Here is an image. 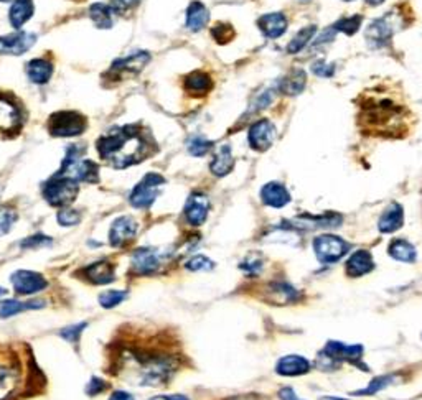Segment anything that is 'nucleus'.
I'll return each instance as SVG.
<instances>
[{
  "instance_id": "obj_1",
  "label": "nucleus",
  "mask_w": 422,
  "mask_h": 400,
  "mask_svg": "<svg viewBox=\"0 0 422 400\" xmlns=\"http://www.w3.org/2000/svg\"><path fill=\"white\" fill-rule=\"evenodd\" d=\"M122 369L131 384L140 387H157L173 378L178 369V359L167 351L131 347L124 352Z\"/></svg>"
},
{
  "instance_id": "obj_2",
  "label": "nucleus",
  "mask_w": 422,
  "mask_h": 400,
  "mask_svg": "<svg viewBox=\"0 0 422 400\" xmlns=\"http://www.w3.org/2000/svg\"><path fill=\"white\" fill-rule=\"evenodd\" d=\"M96 149L103 160L122 170L145 160L152 152V142L139 126H124L111 128L106 135L99 137Z\"/></svg>"
},
{
  "instance_id": "obj_3",
  "label": "nucleus",
  "mask_w": 422,
  "mask_h": 400,
  "mask_svg": "<svg viewBox=\"0 0 422 400\" xmlns=\"http://www.w3.org/2000/svg\"><path fill=\"white\" fill-rule=\"evenodd\" d=\"M402 109L391 101V99H369L368 102L362 104L360 112V124L364 128L371 131H391L402 126Z\"/></svg>"
},
{
  "instance_id": "obj_4",
  "label": "nucleus",
  "mask_w": 422,
  "mask_h": 400,
  "mask_svg": "<svg viewBox=\"0 0 422 400\" xmlns=\"http://www.w3.org/2000/svg\"><path fill=\"white\" fill-rule=\"evenodd\" d=\"M83 147L71 145L66 150V156L61 164L58 173L70 176L74 182L83 183H98L99 182V166L91 160H83Z\"/></svg>"
},
{
  "instance_id": "obj_5",
  "label": "nucleus",
  "mask_w": 422,
  "mask_h": 400,
  "mask_svg": "<svg viewBox=\"0 0 422 400\" xmlns=\"http://www.w3.org/2000/svg\"><path fill=\"white\" fill-rule=\"evenodd\" d=\"M78 182H74L70 176L56 173L53 178L46 182L44 188V196L48 204L55 208H66L74 201L78 194Z\"/></svg>"
},
{
  "instance_id": "obj_6",
  "label": "nucleus",
  "mask_w": 422,
  "mask_h": 400,
  "mask_svg": "<svg viewBox=\"0 0 422 400\" xmlns=\"http://www.w3.org/2000/svg\"><path fill=\"white\" fill-rule=\"evenodd\" d=\"M165 185V178L159 173H147L140 183H137L132 189L129 203L137 209H147L155 203L160 194V187Z\"/></svg>"
},
{
  "instance_id": "obj_7",
  "label": "nucleus",
  "mask_w": 422,
  "mask_h": 400,
  "mask_svg": "<svg viewBox=\"0 0 422 400\" xmlns=\"http://www.w3.org/2000/svg\"><path fill=\"white\" fill-rule=\"evenodd\" d=\"M48 131L55 137H76L86 131V119L73 111L56 112L50 117Z\"/></svg>"
},
{
  "instance_id": "obj_8",
  "label": "nucleus",
  "mask_w": 422,
  "mask_h": 400,
  "mask_svg": "<svg viewBox=\"0 0 422 400\" xmlns=\"http://www.w3.org/2000/svg\"><path fill=\"white\" fill-rule=\"evenodd\" d=\"M167 254L157 247H139L131 255V269L137 275H152L159 272Z\"/></svg>"
},
{
  "instance_id": "obj_9",
  "label": "nucleus",
  "mask_w": 422,
  "mask_h": 400,
  "mask_svg": "<svg viewBox=\"0 0 422 400\" xmlns=\"http://www.w3.org/2000/svg\"><path fill=\"white\" fill-rule=\"evenodd\" d=\"M350 244L335 234H322L314 239V252L317 259L324 264H335L341 257L347 255Z\"/></svg>"
},
{
  "instance_id": "obj_10",
  "label": "nucleus",
  "mask_w": 422,
  "mask_h": 400,
  "mask_svg": "<svg viewBox=\"0 0 422 400\" xmlns=\"http://www.w3.org/2000/svg\"><path fill=\"white\" fill-rule=\"evenodd\" d=\"M396 18L393 13H388L386 17L376 18L369 23L367 28V40L373 48H385L391 43V38L395 35Z\"/></svg>"
},
{
  "instance_id": "obj_11",
  "label": "nucleus",
  "mask_w": 422,
  "mask_h": 400,
  "mask_svg": "<svg viewBox=\"0 0 422 400\" xmlns=\"http://www.w3.org/2000/svg\"><path fill=\"white\" fill-rule=\"evenodd\" d=\"M11 282L12 287L15 290L17 295H35L44 292V290L48 287V280H46L44 275L33 272V270H17L11 275Z\"/></svg>"
},
{
  "instance_id": "obj_12",
  "label": "nucleus",
  "mask_w": 422,
  "mask_h": 400,
  "mask_svg": "<svg viewBox=\"0 0 422 400\" xmlns=\"http://www.w3.org/2000/svg\"><path fill=\"white\" fill-rule=\"evenodd\" d=\"M276 137H277L276 126H274L269 119H259L258 122H254L253 126L249 127L248 140L251 149L256 152H265L268 149H271Z\"/></svg>"
},
{
  "instance_id": "obj_13",
  "label": "nucleus",
  "mask_w": 422,
  "mask_h": 400,
  "mask_svg": "<svg viewBox=\"0 0 422 400\" xmlns=\"http://www.w3.org/2000/svg\"><path fill=\"white\" fill-rule=\"evenodd\" d=\"M343 218L340 214L329 213L324 216H298L292 221H284L282 225L286 227H291L294 231H315V229H327V227H336L341 225Z\"/></svg>"
},
{
  "instance_id": "obj_14",
  "label": "nucleus",
  "mask_w": 422,
  "mask_h": 400,
  "mask_svg": "<svg viewBox=\"0 0 422 400\" xmlns=\"http://www.w3.org/2000/svg\"><path fill=\"white\" fill-rule=\"evenodd\" d=\"M139 225L132 216H121L111 225L109 229V242L112 247H124L136 239Z\"/></svg>"
},
{
  "instance_id": "obj_15",
  "label": "nucleus",
  "mask_w": 422,
  "mask_h": 400,
  "mask_svg": "<svg viewBox=\"0 0 422 400\" xmlns=\"http://www.w3.org/2000/svg\"><path fill=\"white\" fill-rule=\"evenodd\" d=\"M185 219L190 226H202L205 225L208 213H210V199L205 193H192L185 204Z\"/></svg>"
},
{
  "instance_id": "obj_16",
  "label": "nucleus",
  "mask_w": 422,
  "mask_h": 400,
  "mask_svg": "<svg viewBox=\"0 0 422 400\" xmlns=\"http://www.w3.org/2000/svg\"><path fill=\"white\" fill-rule=\"evenodd\" d=\"M35 43H37L35 33L17 32V33H12V35L0 36V55L20 56L23 53H27Z\"/></svg>"
},
{
  "instance_id": "obj_17",
  "label": "nucleus",
  "mask_w": 422,
  "mask_h": 400,
  "mask_svg": "<svg viewBox=\"0 0 422 400\" xmlns=\"http://www.w3.org/2000/svg\"><path fill=\"white\" fill-rule=\"evenodd\" d=\"M327 358H330L334 363H347L352 364H362V356H363V347L357 346V345H343V342L338 341H330L329 345L325 346V349L322 351Z\"/></svg>"
},
{
  "instance_id": "obj_18",
  "label": "nucleus",
  "mask_w": 422,
  "mask_h": 400,
  "mask_svg": "<svg viewBox=\"0 0 422 400\" xmlns=\"http://www.w3.org/2000/svg\"><path fill=\"white\" fill-rule=\"evenodd\" d=\"M22 374L13 363L0 361V400H11L20 389Z\"/></svg>"
},
{
  "instance_id": "obj_19",
  "label": "nucleus",
  "mask_w": 422,
  "mask_h": 400,
  "mask_svg": "<svg viewBox=\"0 0 422 400\" xmlns=\"http://www.w3.org/2000/svg\"><path fill=\"white\" fill-rule=\"evenodd\" d=\"M22 126V112L17 102L8 96L0 94V132L8 133L18 131Z\"/></svg>"
},
{
  "instance_id": "obj_20",
  "label": "nucleus",
  "mask_w": 422,
  "mask_h": 400,
  "mask_svg": "<svg viewBox=\"0 0 422 400\" xmlns=\"http://www.w3.org/2000/svg\"><path fill=\"white\" fill-rule=\"evenodd\" d=\"M84 277L89 284L93 285H109L116 280V272H114V265L111 260L103 259L94 262L84 269Z\"/></svg>"
},
{
  "instance_id": "obj_21",
  "label": "nucleus",
  "mask_w": 422,
  "mask_h": 400,
  "mask_svg": "<svg viewBox=\"0 0 422 400\" xmlns=\"http://www.w3.org/2000/svg\"><path fill=\"white\" fill-rule=\"evenodd\" d=\"M310 371V363L309 359L302 358V356L291 354L284 356L277 361L276 364V373L282 378H298V375L307 374Z\"/></svg>"
},
{
  "instance_id": "obj_22",
  "label": "nucleus",
  "mask_w": 422,
  "mask_h": 400,
  "mask_svg": "<svg viewBox=\"0 0 422 400\" xmlns=\"http://www.w3.org/2000/svg\"><path fill=\"white\" fill-rule=\"evenodd\" d=\"M261 199L269 208H284L291 203V193L279 182H271L261 188Z\"/></svg>"
},
{
  "instance_id": "obj_23",
  "label": "nucleus",
  "mask_w": 422,
  "mask_h": 400,
  "mask_svg": "<svg viewBox=\"0 0 422 400\" xmlns=\"http://www.w3.org/2000/svg\"><path fill=\"white\" fill-rule=\"evenodd\" d=\"M45 305H46L45 300H40V298H30L27 300V302H22V300H17V298L0 300V318L7 320V318L18 315V313L28 312V309H41Z\"/></svg>"
},
{
  "instance_id": "obj_24",
  "label": "nucleus",
  "mask_w": 422,
  "mask_h": 400,
  "mask_svg": "<svg viewBox=\"0 0 422 400\" xmlns=\"http://www.w3.org/2000/svg\"><path fill=\"white\" fill-rule=\"evenodd\" d=\"M258 27L261 28V32L264 33L265 38H271V40H276V38L282 36L287 30V18L284 13L281 12H272V13H265L258 20Z\"/></svg>"
},
{
  "instance_id": "obj_25",
  "label": "nucleus",
  "mask_w": 422,
  "mask_h": 400,
  "mask_svg": "<svg viewBox=\"0 0 422 400\" xmlns=\"http://www.w3.org/2000/svg\"><path fill=\"white\" fill-rule=\"evenodd\" d=\"M402 225H404V211H402V206L400 203H391L390 206L385 209V213L381 214L378 222V229L383 234H391V232H396L397 229H401Z\"/></svg>"
},
{
  "instance_id": "obj_26",
  "label": "nucleus",
  "mask_w": 422,
  "mask_h": 400,
  "mask_svg": "<svg viewBox=\"0 0 422 400\" xmlns=\"http://www.w3.org/2000/svg\"><path fill=\"white\" fill-rule=\"evenodd\" d=\"M150 60H152L150 53H147V51H137V53H132L127 56V58L114 61L111 66V71L119 74H124V73L136 74V73H140Z\"/></svg>"
},
{
  "instance_id": "obj_27",
  "label": "nucleus",
  "mask_w": 422,
  "mask_h": 400,
  "mask_svg": "<svg viewBox=\"0 0 422 400\" xmlns=\"http://www.w3.org/2000/svg\"><path fill=\"white\" fill-rule=\"evenodd\" d=\"M373 269V255L369 254L368 251L363 249L353 252V254L348 257L347 264H345V270H347V275H350V277H363V275L371 272Z\"/></svg>"
},
{
  "instance_id": "obj_28",
  "label": "nucleus",
  "mask_w": 422,
  "mask_h": 400,
  "mask_svg": "<svg viewBox=\"0 0 422 400\" xmlns=\"http://www.w3.org/2000/svg\"><path fill=\"white\" fill-rule=\"evenodd\" d=\"M33 12H35L33 0H13L11 12H8L11 25L17 28V30H20V28L33 17Z\"/></svg>"
},
{
  "instance_id": "obj_29",
  "label": "nucleus",
  "mask_w": 422,
  "mask_h": 400,
  "mask_svg": "<svg viewBox=\"0 0 422 400\" xmlns=\"http://www.w3.org/2000/svg\"><path fill=\"white\" fill-rule=\"evenodd\" d=\"M233 166H235V156H233V152H231V147L221 145L210 164L211 173L218 176V178H221V176H226L230 173V171L233 170Z\"/></svg>"
},
{
  "instance_id": "obj_30",
  "label": "nucleus",
  "mask_w": 422,
  "mask_h": 400,
  "mask_svg": "<svg viewBox=\"0 0 422 400\" xmlns=\"http://www.w3.org/2000/svg\"><path fill=\"white\" fill-rule=\"evenodd\" d=\"M27 76L32 83L35 84H45L48 83L51 74H53V65L46 60H32L27 63Z\"/></svg>"
},
{
  "instance_id": "obj_31",
  "label": "nucleus",
  "mask_w": 422,
  "mask_h": 400,
  "mask_svg": "<svg viewBox=\"0 0 422 400\" xmlns=\"http://www.w3.org/2000/svg\"><path fill=\"white\" fill-rule=\"evenodd\" d=\"M210 22V12L202 2H192L187 11V28L192 32H200Z\"/></svg>"
},
{
  "instance_id": "obj_32",
  "label": "nucleus",
  "mask_w": 422,
  "mask_h": 400,
  "mask_svg": "<svg viewBox=\"0 0 422 400\" xmlns=\"http://www.w3.org/2000/svg\"><path fill=\"white\" fill-rule=\"evenodd\" d=\"M307 84V74L303 69H292L286 78L281 79L279 83V89L287 96H297L305 89Z\"/></svg>"
},
{
  "instance_id": "obj_33",
  "label": "nucleus",
  "mask_w": 422,
  "mask_h": 400,
  "mask_svg": "<svg viewBox=\"0 0 422 400\" xmlns=\"http://www.w3.org/2000/svg\"><path fill=\"white\" fill-rule=\"evenodd\" d=\"M268 290V297H271V302L276 305H287L298 298L297 290L287 282H272L269 284Z\"/></svg>"
},
{
  "instance_id": "obj_34",
  "label": "nucleus",
  "mask_w": 422,
  "mask_h": 400,
  "mask_svg": "<svg viewBox=\"0 0 422 400\" xmlns=\"http://www.w3.org/2000/svg\"><path fill=\"white\" fill-rule=\"evenodd\" d=\"M213 81L210 74H206L205 71H195L185 79V89L193 94V96H203L208 91H211Z\"/></svg>"
},
{
  "instance_id": "obj_35",
  "label": "nucleus",
  "mask_w": 422,
  "mask_h": 400,
  "mask_svg": "<svg viewBox=\"0 0 422 400\" xmlns=\"http://www.w3.org/2000/svg\"><path fill=\"white\" fill-rule=\"evenodd\" d=\"M89 17L93 18L98 28H112L116 20V8L107 4H94L89 7Z\"/></svg>"
},
{
  "instance_id": "obj_36",
  "label": "nucleus",
  "mask_w": 422,
  "mask_h": 400,
  "mask_svg": "<svg viewBox=\"0 0 422 400\" xmlns=\"http://www.w3.org/2000/svg\"><path fill=\"white\" fill-rule=\"evenodd\" d=\"M388 252H390V255L393 257V259H396L400 262H406V264H412L417 257L416 247L412 246L411 242H407L404 239L393 241L390 247H388Z\"/></svg>"
},
{
  "instance_id": "obj_37",
  "label": "nucleus",
  "mask_w": 422,
  "mask_h": 400,
  "mask_svg": "<svg viewBox=\"0 0 422 400\" xmlns=\"http://www.w3.org/2000/svg\"><path fill=\"white\" fill-rule=\"evenodd\" d=\"M317 33V25H309V27H303L302 30L297 32V35L292 38L291 41H289L287 45V53L291 55H297L301 53V51L305 48L309 43L314 40Z\"/></svg>"
},
{
  "instance_id": "obj_38",
  "label": "nucleus",
  "mask_w": 422,
  "mask_h": 400,
  "mask_svg": "<svg viewBox=\"0 0 422 400\" xmlns=\"http://www.w3.org/2000/svg\"><path fill=\"white\" fill-rule=\"evenodd\" d=\"M187 149L192 156H205L213 149V142L203 135H195L188 140Z\"/></svg>"
},
{
  "instance_id": "obj_39",
  "label": "nucleus",
  "mask_w": 422,
  "mask_h": 400,
  "mask_svg": "<svg viewBox=\"0 0 422 400\" xmlns=\"http://www.w3.org/2000/svg\"><path fill=\"white\" fill-rule=\"evenodd\" d=\"M185 269L190 272H211L215 269V262L206 255H192L185 262Z\"/></svg>"
},
{
  "instance_id": "obj_40",
  "label": "nucleus",
  "mask_w": 422,
  "mask_h": 400,
  "mask_svg": "<svg viewBox=\"0 0 422 400\" xmlns=\"http://www.w3.org/2000/svg\"><path fill=\"white\" fill-rule=\"evenodd\" d=\"M126 298H127V292H124V290H107V292L99 295L98 302L103 308L111 309V308H116L117 305H121Z\"/></svg>"
},
{
  "instance_id": "obj_41",
  "label": "nucleus",
  "mask_w": 422,
  "mask_h": 400,
  "mask_svg": "<svg viewBox=\"0 0 422 400\" xmlns=\"http://www.w3.org/2000/svg\"><path fill=\"white\" fill-rule=\"evenodd\" d=\"M263 267H264L263 255L256 254V252H253V254H249V255H246L243 259V262L239 264V269L248 275H259L261 272H263Z\"/></svg>"
},
{
  "instance_id": "obj_42",
  "label": "nucleus",
  "mask_w": 422,
  "mask_h": 400,
  "mask_svg": "<svg viewBox=\"0 0 422 400\" xmlns=\"http://www.w3.org/2000/svg\"><path fill=\"white\" fill-rule=\"evenodd\" d=\"M362 22H363L362 15H352V17H347V18H341V20H338L335 23L334 28L336 32H341V33H345V35L352 36L360 30V25H362Z\"/></svg>"
},
{
  "instance_id": "obj_43",
  "label": "nucleus",
  "mask_w": 422,
  "mask_h": 400,
  "mask_svg": "<svg viewBox=\"0 0 422 400\" xmlns=\"http://www.w3.org/2000/svg\"><path fill=\"white\" fill-rule=\"evenodd\" d=\"M17 221V211L8 206H0V237L11 232Z\"/></svg>"
},
{
  "instance_id": "obj_44",
  "label": "nucleus",
  "mask_w": 422,
  "mask_h": 400,
  "mask_svg": "<svg viewBox=\"0 0 422 400\" xmlns=\"http://www.w3.org/2000/svg\"><path fill=\"white\" fill-rule=\"evenodd\" d=\"M56 221H58L60 226L65 227H71L79 225V221H81V214L79 211H76L73 208H61L58 214H56Z\"/></svg>"
},
{
  "instance_id": "obj_45",
  "label": "nucleus",
  "mask_w": 422,
  "mask_h": 400,
  "mask_svg": "<svg viewBox=\"0 0 422 400\" xmlns=\"http://www.w3.org/2000/svg\"><path fill=\"white\" fill-rule=\"evenodd\" d=\"M88 328V323L86 321H81V323H76V325H70V326H65L63 330L60 331V336L63 338L65 341L68 342H78L79 338H81L83 331L86 330Z\"/></svg>"
},
{
  "instance_id": "obj_46",
  "label": "nucleus",
  "mask_w": 422,
  "mask_h": 400,
  "mask_svg": "<svg viewBox=\"0 0 422 400\" xmlns=\"http://www.w3.org/2000/svg\"><path fill=\"white\" fill-rule=\"evenodd\" d=\"M391 382H393L391 375H381V378L373 379L371 384H369L364 390H358V392H353V394L355 395H373V394L379 392L381 389H385L386 385H390Z\"/></svg>"
},
{
  "instance_id": "obj_47",
  "label": "nucleus",
  "mask_w": 422,
  "mask_h": 400,
  "mask_svg": "<svg viewBox=\"0 0 422 400\" xmlns=\"http://www.w3.org/2000/svg\"><path fill=\"white\" fill-rule=\"evenodd\" d=\"M51 242H53V239H51V237H48V236L35 234V236L27 237V239H23L20 242V247H22V249H40V247L51 246Z\"/></svg>"
},
{
  "instance_id": "obj_48",
  "label": "nucleus",
  "mask_w": 422,
  "mask_h": 400,
  "mask_svg": "<svg viewBox=\"0 0 422 400\" xmlns=\"http://www.w3.org/2000/svg\"><path fill=\"white\" fill-rule=\"evenodd\" d=\"M312 71L314 74L319 76V78H331L335 74V65L334 63H324V61H315L312 65Z\"/></svg>"
},
{
  "instance_id": "obj_49",
  "label": "nucleus",
  "mask_w": 422,
  "mask_h": 400,
  "mask_svg": "<svg viewBox=\"0 0 422 400\" xmlns=\"http://www.w3.org/2000/svg\"><path fill=\"white\" fill-rule=\"evenodd\" d=\"M211 35L216 38L218 41L225 43L230 40L231 36H233V28L230 25H226V23H218V25L211 30Z\"/></svg>"
},
{
  "instance_id": "obj_50",
  "label": "nucleus",
  "mask_w": 422,
  "mask_h": 400,
  "mask_svg": "<svg viewBox=\"0 0 422 400\" xmlns=\"http://www.w3.org/2000/svg\"><path fill=\"white\" fill-rule=\"evenodd\" d=\"M104 389H106V382H104V379L96 378V375H94V378L89 379V382L86 385V394L93 397V395L101 394Z\"/></svg>"
},
{
  "instance_id": "obj_51",
  "label": "nucleus",
  "mask_w": 422,
  "mask_h": 400,
  "mask_svg": "<svg viewBox=\"0 0 422 400\" xmlns=\"http://www.w3.org/2000/svg\"><path fill=\"white\" fill-rule=\"evenodd\" d=\"M140 0H114V4H111V6L116 8V12H122L126 11V8L137 6Z\"/></svg>"
},
{
  "instance_id": "obj_52",
  "label": "nucleus",
  "mask_w": 422,
  "mask_h": 400,
  "mask_svg": "<svg viewBox=\"0 0 422 400\" xmlns=\"http://www.w3.org/2000/svg\"><path fill=\"white\" fill-rule=\"evenodd\" d=\"M109 400H136L134 395L131 392H127V390H114L111 394V397Z\"/></svg>"
},
{
  "instance_id": "obj_53",
  "label": "nucleus",
  "mask_w": 422,
  "mask_h": 400,
  "mask_svg": "<svg viewBox=\"0 0 422 400\" xmlns=\"http://www.w3.org/2000/svg\"><path fill=\"white\" fill-rule=\"evenodd\" d=\"M149 400H190L187 395L182 394H167V395H155V397H152Z\"/></svg>"
},
{
  "instance_id": "obj_54",
  "label": "nucleus",
  "mask_w": 422,
  "mask_h": 400,
  "mask_svg": "<svg viewBox=\"0 0 422 400\" xmlns=\"http://www.w3.org/2000/svg\"><path fill=\"white\" fill-rule=\"evenodd\" d=\"M279 397H281V400H301L291 387L281 389V392H279Z\"/></svg>"
},
{
  "instance_id": "obj_55",
  "label": "nucleus",
  "mask_w": 422,
  "mask_h": 400,
  "mask_svg": "<svg viewBox=\"0 0 422 400\" xmlns=\"http://www.w3.org/2000/svg\"><path fill=\"white\" fill-rule=\"evenodd\" d=\"M235 400H259L258 395H241V397H236Z\"/></svg>"
},
{
  "instance_id": "obj_56",
  "label": "nucleus",
  "mask_w": 422,
  "mask_h": 400,
  "mask_svg": "<svg viewBox=\"0 0 422 400\" xmlns=\"http://www.w3.org/2000/svg\"><path fill=\"white\" fill-rule=\"evenodd\" d=\"M383 2H385V0H367V4H369V6H373V7L381 6Z\"/></svg>"
},
{
  "instance_id": "obj_57",
  "label": "nucleus",
  "mask_w": 422,
  "mask_h": 400,
  "mask_svg": "<svg viewBox=\"0 0 422 400\" xmlns=\"http://www.w3.org/2000/svg\"><path fill=\"white\" fill-rule=\"evenodd\" d=\"M8 293V290L7 288H4V287H0V297H6V295Z\"/></svg>"
},
{
  "instance_id": "obj_58",
  "label": "nucleus",
  "mask_w": 422,
  "mask_h": 400,
  "mask_svg": "<svg viewBox=\"0 0 422 400\" xmlns=\"http://www.w3.org/2000/svg\"><path fill=\"white\" fill-rule=\"evenodd\" d=\"M322 400H343V399H336V397H324Z\"/></svg>"
},
{
  "instance_id": "obj_59",
  "label": "nucleus",
  "mask_w": 422,
  "mask_h": 400,
  "mask_svg": "<svg viewBox=\"0 0 422 400\" xmlns=\"http://www.w3.org/2000/svg\"><path fill=\"white\" fill-rule=\"evenodd\" d=\"M0 2H11V0H0Z\"/></svg>"
},
{
  "instance_id": "obj_60",
  "label": "nucleus",
  "mask_w": 422,
  "mask_h": 400,
  "mask_svg": "<svg viewBox=\"0 0 422 400\" xmlns=\"http://www.w3.org/2000/svg\"><path fill=\"white\" fill-rule=\"evenodd\" d=\"M345 2H353V0H345Z\"/></svg>"
}]
</instances>
